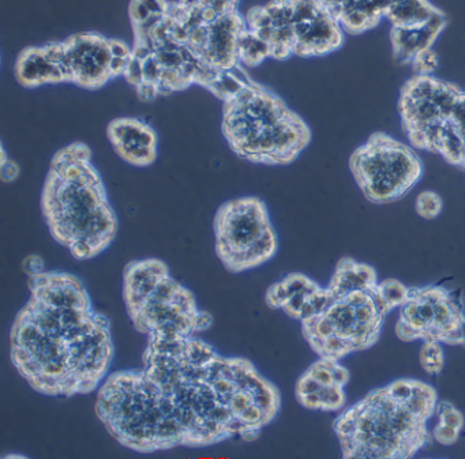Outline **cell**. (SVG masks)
I'll return each mask as SVG.
<instances>
[{
  "mask_svg": "<svg viewBox=\"0 0 465 459\" xmlns=\"http://www.w3.org/2000/svg\"><path fill=\"white\" fill-rule=\"evenodd\" d=\"M282 394L257 366L195 337L148 338L143 369L108 375L96 415L111 436L141 454L257 439Z\"/></svg>",
  "mask_w": 465,
  "mask_h": 459,
  "instance_id": "6da1fadb",
  "label": "cell"
},
{
  "mask_svg": "<svg viewBox=\"0 0 465 459\" xmlns=\"http://www.w3.org/2000/svg\"><path fill=\"white\" fill-rule=\"evenodd\" d=\"M111 323L97 311L83 279L64 271L29 276V298L10 330V358L36 393H94L110 375Z\"/></svg>",
  "mask_w": 465,
  "mask_h": 459,
  "instance_id": "7a4b0ae2",
  "label": "cell"
},
{
  "mask_svg": "<svg viewBox=\"0 0 465 459\" xmlns=\"http://www.w3.org/2000/svg\"><path fill=\"white\" fill-rule=\"evenodd\" d=\"M42 211L54 240L74 259L91 260L110 249L118 235V216L88 145L73 142L54 154Z\"/></svg>",
  "mask_w": 465,
  "mask_h": 459,
  "instance_id": "3957f363",
  "label": "cell"
},
{
  "mask_svg": "<svg viewBox=\"0 0 465 459\" xmlns=\"http://www.w3.org/2000/svg\"><path fill=\"white\" fill-rule=\"evenodd\" d=\"M437 405V391L420 380H394L370 391L334 420L342 456L412 458L431 440L427 423Z\"/></svg>",
  "mask_w": 465,
  "mask_h": 459,
  "instance_id": "277c9868",
  "label": "cell"
},
{
  "mask_svg": "<svg viewBox=\"0 0 465 459\" xmlns=\"http://www.w3.org/2000/svg\"><path fill=\"white\" fill-rule=\"evenodd\" d=\"M222 132L236 156L269 167L292 164L312 142L304 119L252 78L223 103Z\"/></svg>",
  "mask_w": 465,
  "mask_h": 459,
  "instance_id": "5b68a950",
  "label": "cell"
},
{
  "mask_svg": "<svg viewBox=\"0 0 465 459\" xmlns=\"http://www.w3.org/2000/svg\"><path fill=\"white\" fill-rule=\"evenodd\" d=\"M124 300L135 330L148 338L195 337L213 323L211 314L198 307L194 293L156 258L126 266Z\"/></svg>",
  "mask_w": 465,
  "mask_h": 459,
  "instance_id": "8992f818",
  "label": "cell"
},
{
  "mask_svg": "<svg viewBox=\"0 0 465 459\" xmlns=\"http://www.w3.org/2000/svg\"><path fill=\"white\" fill-rule=\"evenodd\" d=\"M400 122L416 151L465 170V91L434 75H413L399 94Z\"/></svg>",
  "mask_w": 465,
  "mask_h": 459,
  "instance_id": "52a82bcc",
  "label": "cell"
},
{
  "mask_svg": "<svg viewBox=\"0 0 465 459\" xmlns=\"http://www.w3.org/2000/svg\"><path fill=\"white\" fill-rule=\"evenodd\" d=\"M391 312L375 285L371 289L331 298L323 311L302 320V333L320 357L341 360L374 347Z\"/></svg>",
  "mask_w": 465,
  "mask_h": 459,
  "instance_id": "ba28073f",
  "label": "cell"
},
{
  "mask_svg": "<svg viewBox=\"0 0 465 459\" xmlns=\"http://www.w3.org/2000/svg\"><path fill=\"white\" fill-rule=\"evenodd\" d=\"M217 258L231 273H246L273 259L279 238L268 206L258 197L227 200L213 221Z\"/></svg>",
  "mask_w": 465,
  "mask_h": 459,
  "instance_id": "9c48e42d",
  "label": "cell"
},
{
  "mask_svg": "<svg viewBox=\"0 0 465 459\" xmlns=\"http://www.w3.org/2000/svg\"><path fill=\"white\" fill-rule=\"evenodd\" d=\"M350 171L367 200L388 205L412 191L423 176V162L413 146L374 132L351 154Z\"/></svg>",
  "mask_w": 465,
  "mask_h": 459,
  "instance_id": "30bf717a",
  "label": "cell"
},
{
  "mask_svg": "<svg viewBox=\"0 0 465 459\" xmlns=\"http://www.w3.org/2000/svg\"><path fill=\"white\" fill-rule=\"evenodd\" d=\"M43 48L55 66L58 83H74L86 91H97L124 77L133 56L126 43L94 32L73 34Z\"/></svg>",
  "mask_w": 465,
  "mask_h": 459,
  "instance_id": "8fae6325",
  "label": "cell"
},
{
  "mask_svg": "<svg viewBox=\"0 0 465 459\" xmlns=\"http://www.w3.org/2000/svg\"><path fill=\"white\" fill-rule=\"evenodd\" d=\"M396 334L405 342L465 345L461 296L438 285L410 288V295L399 309Z\"/></svg>",
  "mask_w": 465,
  "mask_h": 459,
  "instance_id": "7c38bea8",
  "label": "cell"
},
{
  "mask_svg": "<svg viewBox=\"0 0 465 459\" xmlns=\"http://www.w3.org/2000/svg\"><path fill=\"white\" fill-rule=\"evenodd\" d=\"M293 56L321 58L340 50L344 34L322 0H290Z\"/></svg>",
  "mask_w": 465,
  "mask_h": 459,
  "instance_id": "4fadbf2b",
  "label": "cell"
},
{
  "mask_svg": "<svg viewBox=\"0 0 465 459\" xmlns=\"http://www.w3.org/2000/svg\"><path fill=\"white\" fill-rule=\"evenodd\" d=\"M350 371L337 358L320 357L299 377L295 396L302 406L318 412H339L344 407V387Z\"/></svg>",
  "mask_w": 465,
  "mask_h": 459,
  "instance_id": "5bb4252c",
  "label": "cell"
},
{
  "mask_svg": "<svg viewBox=\"0 0 465 459\" xmlns=\"http://www.w3.org/2000/svg\"><path fill=\"white\" fill-rule=\"evenodd\" d=\"M114 151L127 164L145 168L157 159L159 137L151 124L138 118L114 119L107 127Z\"/></svg>",
  "mask_w": 465,
  "mask_h": 459,
  "instance_id": "9a60e30c",
  "label": "cell"
},
{
  "mask_svg": "<svg viewBox=\"0 0 465 459\" xmlns=\"http://www.w3.org/2000/svg\"><path fill=\"white\" fill-rule=\"evenodd\" d=\"M321 285L302 273H291L274 282L266 290L265 301L269 308L282 309L287 317L301 322L306 315L310 301Z\"/></svg>",
  "mask_w": 465,
  "mask_h": 459,
  "instance_id": "2e32d148",
  "label": "cell"
},
{
  "mask_svg": "<svg viewBox=\"0 0 465 459\" xmlns=\"http://www.w3.org/2000/svg\"><path fill=\"white\" fill-rule=\"evenodd\" d=\"M445 26L446 17L442 12L420 25L407 28L391 26V43L394 59L400 64H411L415 56L434 45Z\"/></svg>",
  "mask_w": 465,
  "mask_h": 459,
  "instance_id": "e0dca14e",
  "label": "cell"
},
{
  "mask_svg": "<svg viewBox=\"0 0 465 459\" xmlns=\"http://www.w3.org/2000/svg\"><path fill=\"white\" fill-rule=\"evenodd\" d=\"M342 31L361 34L375 28L385 18L391 0H322Z\"/></svg>",
  "mask_w": 465,
  "mask_h": 459,
  "instance_id": "ac0fdd59",
  "label": "cell"
},
{
  "mask_svg": "<svg viewBox=\"0 0 465 459\" xmlns=\"http://www.w3.org/2000/svg\"><path fill=\"white\" fill-rule=\"evenodd\" d=\"M15 74L23 88L36 89L56 85L58 75L53 61L42 47H28L18 55Z\"/></svg>",
  "mask_w": 465,
  "mask_h": 459,
  "instance_id": "d6986e66",
  "label": "cell"
},
{
  "mask_svg": "<svg viewBox=\"0 0 465 459\" xmlns=\"http://www.w3.org/2000/svg\"><path fill=\"white\" fill-rule=\"evenodd\" d=\"M377 284V271L372 266L358 262L352 258H342L337 263L326 288L331 298H340L359 290L371 289Z\"/></svg>",
  "mask_w": 465,
  "mask_h": 459,
  "instance_id": "ffe728a7",
  "label": "cell"
},
{
  "mask_svg": "<svg viewBox=\"0 0 465 459\" xmlns=\"http://www.w3.org/2000/svg\"><path fill=\"white\" fill-rule=\"evenodd\" d=\"M429 0H391L385 18L397 28L420 25L440 13Z\"/></svg>",
  "mask_w": 465,
  "mask_h": 459,
  "instance_id": "44dd1931",
  "label": "cell"
},
{
  "mask_svg": "<svg viewBox=\"0 0 465 459\" xmlns=\"http://www.w3.org/2000/svg\"><path fill=\"white\" fill-rule=\"evenodd\" d=\"M437 413L438 423L432 429V437L440 444H454L464 428V415L450 402H440Z\"/></svg>",
  "mask_w": 465,
  "mask_h": 459,
  "instance_id": "7402d4cb",
  "label": "cell"
},
{
  "mask_svg": "<svg viewBox=\"0 0 465 459\" xmlns=\"http://www.w3.org/2000/svg\"><path fill=\"white\" fill-rule=\"evenodd\" d=\"M271 58V48L257 36L254 32L246 28L239 42V61L242 66L257 67L266 59Z\"/></svg>",
  "mask_w": 465,
  "mask_h": 459,
  "instance_id": "603a6c76",
  "label": "cell"
},
{
  "mask_svg": "<svg viewBox=\"0 0 465 459\" xmlns=\"http://www.w3.org/2000/svg\"><path fill=\"white\" fill-rule=\"evenodd\" d=\"M170 2L167 0H132L129 6L130 21L132 25H138L152 15H165L168 12Z\"/></svg>",
  "mask_w": 465,
  "mask_h": 459,
  "instance_id": "cb8c5ba5",
  "label": "cell"
},
{
  "mask_svg": "<svg viewBox=\"0 0 465 459\" xmlns=\"http://www.w3.org/2000/svg\"><path fill=\"white\" fill-rule=\"evenodd\" d=\"M419 363L427 375H440L445 366V355L440 342L424 341L419 353Z\"/></svg>",
  "mask_w": 465,
  "mask_h": 459,
  "instance_id": "d4e9b609",
  "label": "cell"
},
{
  "mask_svg": "<svg viewBox=\"0 0 465 459\" xmlns=\"http://www.w3.org/2000/svg\"><path fill=\"white\" fill-rule=\"evenodd\" d=\"M377 292L386 307L393 311L394 308H400L407 300L408 295H410V288L397 281V279L391 278L378 282Z\"/></svg>",
  "mask_w": 465,
  "mask_h": 459,
  "instance_id": "484cf974",
  "label": "cell"
},
{
  "mask_svg": "<svg viewBox=\"0 0 465 459\" xmlns=\"http://www.w3.org/2000/svg\"><path fill=\"white\" fill-rule=\"evenodd\" d=\"M442 198L431 190L421 191L416 197L415 210L424 220H434L442 213Z\"/></svg>",
  "mask_w": 465,
  "mask_h": 459,
  "instance_id": "4316f807",
  "label": "cell"
},
{
  "mask_svg": "<svg viewBox=\"0 0 465 459\" xmlns=\"http://www.w3.org/2000/svg\"><path fill=\"white\" fill-rule=\"evenodd\" d=\"M410 66L412 67L415 75H432L440 66V59L432 48H430L415 56Z\"/></svg>",
  "mask_w": 465,
  "mask_h": 459,
  "instance_id": "83f0119b",
  "label": "cell"
},
{
  "mask_svg": "<svg viewBox=\"0 0 465 459\" xmlns=\"http://www.w3.org/2000/svg\"><path fill=\"white\" fill-rule=\"evenodd\" d=\"M20 167L17 162L13 161L7 157L6 149L2 146V161H0V175L5 183H12L20 176Z\"/></svg>",
  "mask_w": 465,
  "mask_h": 459,
  "instance_id": "f1b7e54d",
  "label": "cell"
}]
</instances>
